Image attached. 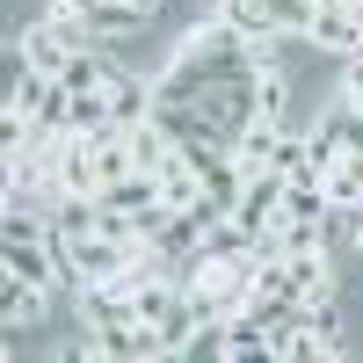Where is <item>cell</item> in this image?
I'll list each match as a JSON object with an SVG mask.
<instances>
[{"instance_id":"8fae6325","label":"cell","mask_w":363,"mask_h":363,"mask_svg":"<svg viewBox=\"0 0 363 363\" xmlns=\"http://www.w3.org/2000/svg\"><path fill=\"white\" fill-rule=\"evenodd\" d=\"M284 247L291 255H320L327 247V218H284Z\"/></svg>"},{"instance_id":"30bf717a","label":"cell","mask_w":363,"mask_h":363,"mask_svg":"<svg viewBox=\"0 0 363 363\" xmlns=\"http://www.w3.org/2000/svg\"><path fill=\"white\" fill-rule=\"evenodd\" d=\"M66 124H73V131H87V138H95V131H109V124H116L109 87H87V95H73V116H66Z\"/></svg>"},{"instance_id":"3957f363","label":"cell","mask_w":363,"mask_h":363,"mask_svg":"<svg viewBox=\"0 0 363 363\" xmlns=\"http://www.w3.org/2000/svg\"><path fill=\"white\" fill-rule=\"evenodd\" d=\"M306 44H313V51H335V58H356V44H363V8H313Z\"/></svg>"},{"instance_id":"5bb4252c","label":"cell","mask_w":363,"mask_h":363,"mask_svg":"<svg viewBox=\"0 0 363 363\" xmlns=\"http://www.w3.org/2000/svg\"><path fill=\"white\" fill-rule=\"evenodd\" d=\"M356 255H363V211H356Z\"/></svg>"},{"instance_id":"52a82bcc","label":"cell","mask_w":363,"mask_h":363,"mask_svg":"<svg viewBox=\"0 0 363 363\" xmlns=\"http://www.w3.org/2000/svg\"><path fill=\"white\" fill-rule=\"evenodd\" d=\"M73 51H80V44H66L51 22H37V29L22 37V66H37V73H66V58H73Z\"/></svg>"},{"instance_id":"9a60e30c","label":"cell","mask_w":363,"mask_h":363,"mask_svg":"<svg viewBox=\"0 0 363 363\" xmlns=\"http://www.w3.org/2000/svg\"><path fill=\"white\" fill-rule=\"evenodd\" d=\"M131 8H145V15H153V8H160V0H131Z\"/></svg>"},{"instance_id":"7a4b0ae2","label":"cell","mask_w":363,"mask_h":363,"mask_svg":"<svg viewBox=\"0 0 363 363\" xmlns=\"http://www.w3.org/2000/svg\"><path fill=\"white\" fill-rule=\"evenodd\" d=\"M284 189H291V174H284V167H255V174H247V189H240V203H233V218L247 225V233L284 225Z\"/></svg>"},{"instance_id":"6da1fadb","label":"cell","mask_w":363,"mask_h":363,"mask_svg":"<svg viewBox=\"0 0 363 363\" xmlns=\"http://www.w3.org/2000/svg\"><path fill=\"white\" fill-rule=\"evenodd\" d=\"M80 356L153 363V356H167V342H160V327H145V320H109V327H87V349H80Z\"/></svg>"},{"instance_id":"ba28073f","label":"cell","mask_w":363,"mask_h":363,"mask_svg":"<svg viewBox=\"0 0 363 363\" xmlns=\"http://www.w3.org/2000/svg\"><path fill=\"white\" fill-rule=\"evenodd\" d=\"M109 102H116V124H145V116H153V87H145L138 73H124V66H116V80H109Z\"/></svg>"},{"instance_id":"9c48e42d","label":"cell","mask_w":363,"mask_h":363,"mask_svg":"<svg viewBox=\"0 0 363 363\" xmlns=\"http://www.w3.org/2000/svg\"><path fill=\"white\" fill-rule=\"evenodd\" d=\"M160 203H167V211H196V203H203V174H196L189 160H174V167L160 174Z\"/></svg>"},{"instance_id":"7c38bea8","label":"cell","mask_w":363,"mask_h":363,"mask_svg":"<svg viewBox=\"0 0 363 363\" xmlns=\"http://www.w3.org/2000/svg\"><path fill=\"white\" fill-rule=\"evenodd\" d=\"M262 8H269V22H277V29L306 37V22H313V8H320V0H262Z\"/></svg>"},{"instance_id":"4fadbf2b","label":"cell","mask_w":363,"mask_h":363,"mask_svg":"<svg viewBox=\"0 0 363 363\" xmlns=\"http://www.w3.org/2000/svg\"><path fill=\"white\" fill-rule=\"evenodd\" d=\"M320 8H363V0H320Z\"/></svg>"},{"instance_id":"277c9868","label":"cell","mask_w":363,"mask_h":363,"mask_svg":"<svg viewBox=\"0 0 363 363\" xmlns=\"http://www.w3.org/2000/svg\"><path fill=\"white\" fill-rule=\"evenodd\" d=\"M66 8L95 29L102 44H116V37H131V29H145V8H131V0H66Z\"/></svg>"},{"instance_id":"8992f818","label":"cell","mask_w":363,"mask_h":363,"mask_svg":"<svg viewBox=\"0 0 363 363\" xmlns=\"http://www.w3.org/2000/svg\"><path fill=\"white\" fill-rule=\"evenodd\" d=\"M320 182H327V203H335V211H349V218L363 211V153H342Z\"/></svg>"},{"instance_id":"5b68a950","label":"cell","mask_w":363,"mask_h":363,"mask_svg":"<svg viewBox=\"0 0 363 363\" xmlns=\"http://www.w3.org/2000/svg\"><path fill=\"white\" fill-rule=\"evenodd\" d=\"M44 313H51V284H22V277L0 284V320H8V335L44 327Z\"/></svg>"}]
</instances>
